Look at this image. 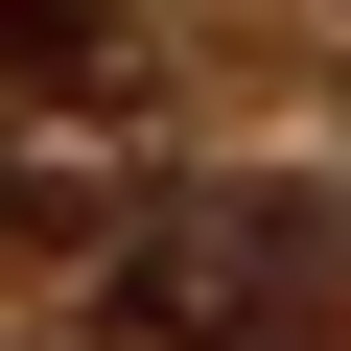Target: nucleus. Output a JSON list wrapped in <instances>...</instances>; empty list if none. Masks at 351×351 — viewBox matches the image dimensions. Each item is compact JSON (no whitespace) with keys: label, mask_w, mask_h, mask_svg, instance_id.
Here are the masks:
<instances>
[{"label":"nucleus","mask_w":351,"mask_h":351,"mask_svg":"<svg viewBox=\"0 0 351 351\" xmlns=\"http://www.w3.org/2000/svg\"><path fill=\"white\" fill-rule=\"evenodd\" d=\"M71 281H94V351H281L328 304V188H141Z\"/></svg>","instance_id":"nucleus-1"}]
</instances>
